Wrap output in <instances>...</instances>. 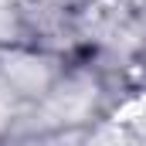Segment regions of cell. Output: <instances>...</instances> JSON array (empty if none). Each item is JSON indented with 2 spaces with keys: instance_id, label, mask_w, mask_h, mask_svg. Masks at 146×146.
<instances>
[{
  "instance_id": "6da1fadb",
  "label": "cell",
  "mask_w": 146,
  "mask_h": 146,
  "mask_svg": "<svg viewBox=\"0 0 146 146\" xmlns=\"http://www.w3.org/2000/svg\"><path fill=\"white\" fill-rule=\"evenodd\" d=\"M139 112H146V99H136V102L122 106V109L115 112V122H129V119H136Z\"/></svg>"
}]
</instances>
